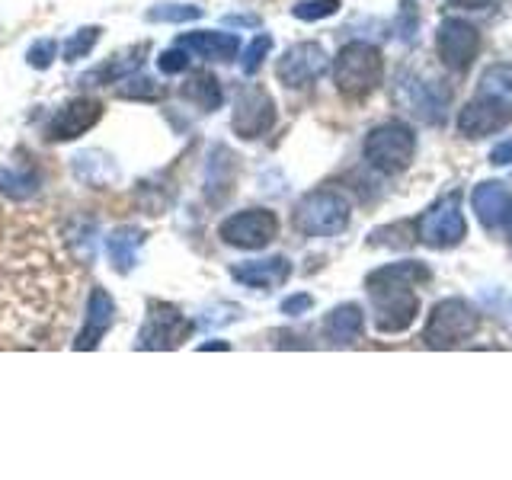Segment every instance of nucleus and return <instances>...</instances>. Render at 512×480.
I'll use <instances>...</instances> for the list:
<instances>
[{
  "instance_id": "f257e3e1",
  "label": "nucleus",
  "mask_w": 512,
  "mask_h": 480,
  "mask_svg": "<svg viewBox=\"0 0 512 480\" xmlns=\"http://www.w3.org/2000/svg\"><path fill=\"white\" fill-rule=\"evenodd\" d=\"M429 269L420 263H391L368 276V295L375 308V327L381 333L407 330L416 314H420V298H416V282H426Z\"/></svg>"
},
{
  "instance_id": "f03ea898",
  "label": "nucleus",
  "mask_w": 512,
  "mask_h": 480,
  "mask_svg": "<svg viewBox=\"0 0 512 480\" xmlns=\"http://www.w3.org/2000/svg\"><path fill=\"white\" fill-rule=\"evenodd\" d=\"M384 64H381V52L368 42H352L346 45L333 61V80L340 93L359 100V96H368L378 84H381Z\"/></svg>"
},
{
  "instance_id": "7ed1b4c3",
  "label": "nucleus",
  "mask_w": 512,
  "mask_h": 480,
  "mask_svg": "<svg viewBox=\"0 0 512 480\" xmlns=\"http://www.w3.org/2000/svg\"><path fill=\"white\" fill-rule=\"evenodd\" d=\"M349 202L333 189H317L304 196L295 208V228L308 237H333L346 231Z\"/></svg>"
},
{
  "instance_id": "20e7f679",
  "label": "nucleus",
  "mask_w": 512,
  "mask_h": 480,
  "mask_svg": "<svg viewBox=\"0 0 512 480\" xmlns=\"http://www.w3.org/2000/svg\"><path fill=\"white\" fill-rule=\"evenodd\" d=\"M477 324H480L477 311L468 301H461V298L439 301L426 320L423 343L432 349H452L464 340H471V336L477 333Z\"/></svg>"
},
{
  "instance_id": "39448f33",
  "label": "nucleus",
  "mask_w": 512,
  "mask_h": 480,
  "mask_svg": "<svg viewBox=\"0 0 512 480\" xmlns=\"http://www.w3.org/2000/svg\"><path fill=\"white\" fill-rule=\"evenodd\" d=\"M413 151H416V138L400 122H384L365 138V160L381 173L404 170L413 160Z\"/></svg>"
},
{
  "instance_id": "423d86ee",
  "label": "nucleus",
  "mask_w": 512,
  "mask_h": 480,
  "mask_svg": "<svg viewBox=\"0 0 512 480\" xmlns=\"http://www.w3.org/2000/svg\"><path fill=\"white\" fill-rule=\"evenodd\" d=\"M279 231V221L266 208H250V212H237L221 224L218 234L224 244L240 247V250H260L266 247Z\"/></svg>"
},
{
  "instance_id": "0eeeda50",
  "label": "nucleus",
  "mask_w": 512,
  "mask_h": 480,
  "mask_svg": "<svg viewBox=\"0 0 512 480\" xmlns=\"http://www.w3.org/2000/svg\"><path fill=\"white\" fill-rule=\"evenodd\" d=\"M464 215H461V199L458 196H442L429 212L420 218V240L429 247H455L464 237Z\"/></svg>"
},
{
  "instance_id": "6e6552de",
  "label": "nucleus",
  "mask_w": 512,
  "mask_h": 480,
  "mask_svg": "<svg viewBox=\"0 0 512 480\" xmlns=\"http://www.w3.org/2000/svg\"><path fill=\"white\" fill-rule=\"evenodd\" d=\"M272 122H276V103L263 87H244L237 93L231 125L240 138H260L269 132Z\"/></svg>"
},
{
  "instance_id": "1a4fd4ad",
  "label": "nucleus",
  "mask_w": 512,
  "mask_h": 480,
  "mask_svg": "<svg viewBox=\"0 0 512 480\" xmlns=\"http://www.w3.org/2000/svg\"><path fill=\"white\" fill-rule=\"evenodd\" d=\"M189 330L192 324L176 308L151 304V314L138 333V349H176L189 336Z\"/></svg>"
},
{
  "instance_id": "9d476101",
  "label": "nucleus",
  "mask_w": 512,
  "mask_h": 480,
  "mask_svg": "<svg viewBox=\"0 0 512 480\" xmlns=\"http://www.w3.org/2000/svg\"><path fill=\"white\" fill-rule=\"evenodd\" d=\"M324 71H327V52H324V45H317V42L292 45L276 68V74L285 87H308Z\"/></svg>"
},
{
  "instance_id": "9b49d317",
  "label": "nucleus",
  "mask_w": 512,
  "mask_h": 480,
  "mask_svg": "<svg viewBox=\"0 0 512 480\" xmlns=\"http://www.w3.org/2000/svg\"><path fill=\"white\" fill-rule=\"evenodd\" d=\"M436 45H439V58L445 61V68L468 71L471 61L477 58L480 36H477V29L471 23H464V20H445L439 26Z\"/></svg>"
},
{
  "instance_id": "f8f14e48",
  "label": "nucleus",
  "mask_w": 512,
  "mask_h": 480,
  "mask_svg": "<svg viewBox=\"0 0 512 480\" xmlns=\"http://www.w3.org/2000/svg\"><path fill=\"white\" fill-rule=\"evenodd\" d=\"M103 116V106L96 100H87V96H80V100H71L64 109H58L52 122L45 125V138L48 141H74L77 135L90 132V128L100 122Z\"/></svg>"
},
{
  "instance_id": "ddd939ff",
  "label": "nucleus",
  "mask_w": 512,
  "mask_h": 480,
  "mask_svg": "<svg viewBox=\"0 0 512 480\" xmlns=\"http://www.w3.org/2000/svg\"><path fill=\"white\" fill-rule=\"evenodd\" d=\"M397 100L404 103L416 119L423 122H442L445 119V93L432 84V80L420 77H404L397 87Z\"/></svg>"
},
{
  "instance_id": "4468645a",
  "label": "nucleus",
  "mask_w": 512,
  "mask_h": 480,
  "mask_svg": "<svg viewBox=\"0 0 512 480\" xmlns=\"http://www.w3.org/2000/svg\"><path fill=\"white\" fill-rule=\"evenodd\" d=\"M509 122H512V109L503 106V103H496V100H487V96H474V100L464 106L461 116H458L461 135H468V138L493 135Z\"/></svg>"
},
{
  "instance_id": "2eb2a0df",
  "label": "nucleus",
  "mask_w": 512,
  "mask_h": 480,
  "mask_svg": "<svg viewBox=\"0 0 512 480\" xmlns=\"http://www.w3.org/2000/svg\"><path fill=\"white\" fill-rule=\"evenodd\" d=\"M112 314H116V304H112V298L103 292V288H93L90 301H87L84 327H80V333H77L74 349H96V346H100L106 330L112 327Z\"/></svg>"
},
{
  "instance_id": "dca6fc26",
  "label": "nucleus",
  "mask_w": 512,
  "mask_h": 480,
  "mask_svg": "<svg viewBox=\"0 0 512 480\" xmlns=\"http://www.w3.org/2000/svg\"><path fill=\"white\" fill-rule=\"evenodd\" d=\"M176 45L208 61H231L237 58L240 39L231 32H186V36L176 39Z\"/></svg>"
},
{
  "instance_id": "f3484780",
  "label": "nucleus",
  "mask_w": 512,
  "mask_h": 480,
  "mask_svg": "<svg viewBox=\"0 0 512 480\" xmlns=\"http://www.w3.org/2000/svg\"><path fill=\"white\" fill-rule=\"evenodd\" d=\"M231 276L250 288H279L288 276H292V263H288L285 256H269V260H253V263L234 266Z\"/></svg>"
},
{
  "instance_id": "a211bd4d",
  "label": "nucleus",
  "mask_w": 512,
  "mask_h": 480,
  "mask_svg": "<svg viewBox=\"0 0 512 480\" xmlns=\"http://www.w3.org/2000/svg\"><path fill=\"white\" fill-rule=\"evenodd\" d=\"M474 212L487 228H496V224H503L512 212V192L496 180L480 183L474 189Z\"/></svg>"
},
{
  "instance_id": "6ab92c4d",
  "label": "nucleus",
  "mask_w": 512,
  "mask_h": 480,
  "mask_svg": "<svg viewBox=\"0 0 512 480\" xmlns=\"http://www.w3.org/2000/svg\"><path fill=\"white\" fill-rule=\"evenodd\" d=\"M324 336L333 346H349L362 336V311L356 304H340L324 320Z\"/></svg>"
},
{
  "instance_id": "aec40b11",
  "label": "nucleus",
  "mask_w": 512,
  "mask_h": 480,
  "mask_svg": "<svg viewBox=\"0 0 512 480\" xmlns=\"http://www.w3.org/2000/svg\"><path fill=\"white\" fill-rule=\"evenodd\" d=\"M138 247H141V231H135V228H119V231H112L106 240L109 260L119 272H128L138 263Z\"/></svg>"
},
{
  "instance_id": "412c9836",
  "label": "nucleus",
  "mask_w": 512,
  "mask_h": 480,
  "mask_svg": "<svg viewBox=\"0 0 512 480\" xmlns=\"http://www.w3.org/2000/svg\"><path fill=\"white\" fill-rule=\"evenodd\" d=\"M477 96H487V100H496L512 109V64H493V68H487V74L480 77Z\"/></svg>"
},
{
  "instance_id": "4be33fe9",
  "label": "nucleus",
  "mask_w": 512,
  "mask_h": 480,
  "mask_svg": "<svg viewBox=\"0 0 512 480\" xmlns=\"http://www.w3.org/2000/svg\"><path fill=\"white\" fill-rule=\"evenodd\" d=\"M183 96H186V100L196 103L199 109L215 112V109L221 106V84H218V77H215V74L202 71V74H196V77H192L189 84L183 87Z\"/></svg>"
},
{
  "instance_id": "5701e85b",
  "label": "nucleus",
  "mask_w": 512,
  "mask_h": 480,
  "mask_svg": "<svg viewBox=\"0 0 512 480\" xmlns=\"http://www.w3.org/2000/svg\"><path fill=\"white\" fill-rule=\"evenodd\" d=\"M39 189V180L32 176V170H23V167H7L0 170V192L10 199H29L36 196Z\"/></svg>"
},
{
  "instance_id": "b1692460",
  "label": "nucleus",
  "mask_w": 512,
  "mask_h": 480,
  "mask_svg": "<svg viewBox=\"0 0 512 480\" xmlns=\"http://www.w3.org/2000/svg\"><path fill=\"white\" fill-rule=\"evenodd\" d=\"M199 16H202L199 7H186V4H160L148 10L151 23H189V20H199Z\"/></svg>"
},
{
  "instance_id": "393cba45",
  "label": "nucleus",
  "mask_w": 512,
  "mask_h": 480,
  "mask_svg": "<svg viewBox=\"0 0 512 480\" xmlns=\"http://www.w3.org/2000/svg\"><path fill=\"white\" fill-rule=\"evenodd\" d=\"M96 39H100V29H96V26L80 29L77 36L64 45V61H80L84 55H90V48L96 45Z\"/></svg>"
},
{
  "instance_id": "a878e982",
  "label": "nucleus",
  "mask_w": 512,
  "mask_h": 480,
  "mask_svg": "<svg viewBox=\"0 0 512 480\" xmlns=\"http://www.w3.org/2000/svg\"><path fill=\"white\" fill-rule=\"evenodd\" d=\"M340 10V0H301L295 7V16L304 23H314V20H324V16H333Z\"/></svg>"
},
{
  "instance_id": "bb28decb",
  "label": "nucleus",
  "mask_w": 512,
  "mask_h": 480,
  "mask_svg": "<svg viewBox=\"0 0 512 480\" xmlns=\"http://www.w3.org/2000/svg\"><path fill=\"white\" fill-rule=\"evenodd\" d=\"M269 48H272V39H269V36H256V39L247 45L244 61H240V68H244V74H256V71H260V64H263V58L269 55Z\"/></svg>"
},
{
  "instance_id": "cd10ccee",
  "label": "nucleus",
  "mask_w": 512,
  "mask_h": 480,
  "mask_svg": "<svg viewBox=\"0 0 512 480\" xmlns=\"http://www.w3.org/2000/svg\"><path fill=\"white\" fill-rule=\"evenodd\" d=\"M55 55H58V42L55 39H45V42H36L29 48V64L32 68H39V71H45L48 64L55 61Z\"/></svg>"
},
{
  "instance_id": "c85d7f7f",
  "label": "nucleus",
  "mask_w": 512,
  "mask_h": 480,
  "mask_svg": "<svg viewBox=\"0 0 512 480\" xmlns=\"http://www.w3.org/2000/svg\"><path fill=\"white\" fill-rule=\"evenodd\" d=\"M186 55H189L186 48L176 45V48H170V52H164V55L157 58V68L164 71V74H180V71L189 68V58Z\"/></svg>"
},
{
  "instance_id": "c756f323",
  "label": "nucleus",
  "mask_w": 512,
  "mask_h": 480,
  "mask_svg": "<svg viewBox=\"0 0 512 480\" xmlns=\"http://www.w3.org/2000/svg\"><path fill=\"white\" fill-rule=\"evenodd\" d=\"M308 308H311V295H292V298L282 301V314H288V317H298Z\"/></svg>"
},
{
  "instance_id": "7c9ffc66",
  "label": "nucleus",
  "mask_w": 512,
  "mask_h": 480,
  "mask_svg": "<svg viewBox=\"0 0 512 480\" xmlns=\"http://www.w3.org/2000/svg\"><path fill=\"white\" fill-rule=\"evenodd\" d=\"M135 84L138 87H122V93L125 96H157V93H164L160 87H154V80H148V77H138Z\"/></svg>"
},
{
  "instance_id": "2f4dec72",
  "label": "nucleus",
  "mask_w": 512,
  "mask_h": 480,
  "mask_svg": "<svg viewBox=\"0 0 512 480\" xmlns=\"http://www.w3.org/2000/svg\"><path fill=\"white\" fill-rule=\"evenodd\" d=\"M490 164H496V167L512 164V138L503 141V144H496V148L490 151Z\"/></svg>"
},
{
  "instance_id": "473e14b6",
  "label": "nucleus",
  "mask_w": 512,
  "mask_h": 480,
  "mask_svg": "<svg viewBox=\"0 0 512 480\" xmlns=\"http://www.w3.org/2000/svg\"><path fill=\"white\" fill-rule=\"evenodd\" d=\"M452 7H458V10H480V7H487L490 0H448Z\"/></svg>"
}]
</instances>
